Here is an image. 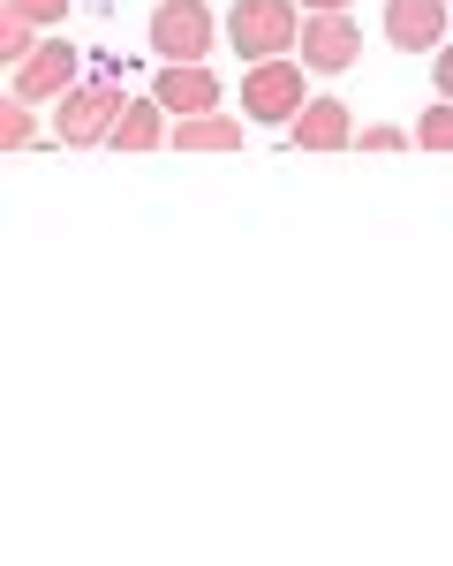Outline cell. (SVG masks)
Instances as JSON below:
<instances>
[{
	"instance_id": "cell-1",
	"label": "cell",
	"mask_w": 453,
	"mask_h": 566,
	"mask_svg": "<svg viewBox=\"0 0 453 566\" xmlns=\"http://www.w3.org/2000/svg\"><path fill=\"white\" fill-rule=\"evenodd\" d=\"M295 39H303L295 0H234V15H227V45L242 61H280V53H295Z\"/></svg>"
},
{
	"instance_id": "cell-2",
	"label": "cell",
	"mask_w": 453,
	"mask_h": 566,
	"mask_svg": "<svg viewBox=\"0 0 453 566\" xmlns=\"http://www.w3.org/2000/svg\"><path fill=\"white\" fill-rule=\"evenodd\" d=\"M122 106H129V98H122V84H106V76H98V84H76L61 98V114H53V136H61L69 151H91V144L114 136Z\"/></svg>"
},
{
	"instance_id": "cell-3",
	"label": "cell",
	"mask_w": 453,
	"mask_h": 566,
	"mask_svg": "<svg viewBox=\"0 0 453 566\" xmlns=\"http://www.w3.org/2000/svg\"><path fill=\"white\" fill-rule=\"evenodd\" d=\"M310 106V91H303V61H250V76H242V114L250 122H295Z\"/></svg>"
},
{
	"instance_id": "cell-4",
	"label": "cell",
	"mask_w": 453,
	"mask_h": 566,
	"mask_svg": "<svg viewBox=\"0 0 453 566\" xmlns=\"http://www.w3.org/2000/svg\"><path fill=\"white\" fill-rule=\"evenodd\" d=\"M212 8L204 0H159V15H151V53L159 61H204L212 53Z\"/></svg>"
},
{
	"instance_id": "cell-5",
	"label": "cell",
	"mask_w": 453,
	"mask_h": 566,
	"mask_svg": "<svg viewBox=\"0 0 453 566\" xmlns=\"http://www.w3.org/2000/svg\"><path fill=\"white\" fill-rule=\"evenodd\" d=\"M8 91L31 98V106L69 98V91H76V45H69V39H39V45H31V61L8 69Z\"/></svg>"
},
{
	"instance_id": "cell-6",
	"label": "cell",
	"mask_w": 453,
	"mask_h": 566,
	"mask_svg": "<svg viewBox=\"0 0 453 566\" xmlns=\"http://www.w3.org/2000/svg\"><path fill=\"white\" fill-rule=\"evenodd\" d=\"M295 53H303V69H317V76H340V69H356V23H348V8H317V15H303V39H295Z\"/></svg>"
},
{
	"instance_id": "cell-7",
	"label": "cell",
	"mask_w": 453,
	"mask_h": 566,
	"mask_svg": "<svg viewBox=\"0 0 453 566\" xmlns=\"http://www.w3.org/2000/svg\"><path fill=\"white\" fill-rule=\"evenodd\" d=\"M151 98H159L175 122H189V114H212V106H220V84H212L204 61H167L159 84H151Z\"/></svg>"
},
{
	"instance_id": "cell-8",
	"label": "cell",
	"mask_w": 453,
	"mask_h": 566,
	"mask_svg": "<svg viewBox=\"0 0 453 566\" xmlns=\"http://www.w3.org/2000/svg\"><path fill=\"white\" fill-rule=\"evenodd\" d=\"M446 0H386V39L401 45V53H431V45L446 39Z\"/></svg>"
},
{
	"instance_id": "cell-9",
	"label": "cell",
	"mask_w": 453,
	"mask_h": 566,
	"mask_svg": "<svg viewBox=\"0 0 453 566\" xmlns=\"http://www.w3.org/2000/svg\"><path fill=\"white\" fill-rule=\"evenodd\" d=\"M287 136H295V151H310V159H317V151H348V144H356V122H348L340 98H310V106L287 122Z\"/></svg>"
},
{
	"instance_id": "cell-10",
	"label": "cell",
	"mask_w": 453,
	"mask_h": 566,
	"mask_svg": "<svg viewBox=\"0 0 453 566\" xmlns=\"http://www.w3.org/2000/svg\"><path fill=\"white\" fill-rule=\"evenodd\" d=\"M159 114H167L159 98H129L106 144H114V151H129V159H136V151H159V144H167V122H159Z\"/></svg>"
},
{
	"instance_id": "cell-11",
	"label": "cell",
	"mask_w": 453,
	"mask_h": 566,
	"mask_svg": "<svg viewBox=\"0 0 453 566\" xmlns=\"http://www.w3.org/2000/svg\"><path fill=\"white\" fill-rule=\"evenodd\" d=\"M175 144H181V159H189V151H242V122H227V114H189L175 129Z\"/></svg>"
},
{
	"instance_id": "cell-12",
	"label": "cell",
	"mask_w": 453,
	"mask_h": 566,
	"mask_svg": "<svg viewBox=\"0 0 453 566\" xmlns=\"http://www.w3.org/2000/svg\"><path fill=\"white\" fill-rule=\"evenodd\" d=\"M31 15H23V8H0V61H8V69H15V61H31Z\"/></svg>"
},
{
	"instance_id": "cell-13",
	"label": "cell",
	"mask_w": 453,
	"mask_h": 566,
	"mask_svg": "<svg viewBox=\"0 0 453 566\" xmlns=\"http://www.w3.org/2000/svg\"><path fill=\"white\" fill-rule=\"evenodd\" d=\"M415 144H423V151H453V98H439V106L415 122Z\"/></svg>"
},
{
	"instance_id": "cell-14",
	"label": "cell",
	"mask_w": 453,
	"mask_h": 566,
	"mask_svg": "<svg viewBox=\"0 0 453 566\" xmlns=\"http://www.w3.org/2000/svg\"><path fill=\"white\" fill-rule=\"evenodd\" d=\"M31 144V98L8 91V114H0V151H23Z\"/></svg>"
},
{
	"instance_id": "cell-15",
	"label": "cell",
	"mask_w": 453,
	"mask_h": 566,
	"mask_svg": "<svg viewBox=\"0 0 453 566\" xmlns=\"http://www.w3.org/2000/svg\"><path fill=\"white\" fill-rule=\"evenodd\" d=\"M415 144V129H362V151H401Z\"/></svg>"
},
{
	"instance_id": "cell-16",
	"label": "cell",
	"mask_w": 453,
	"mask_h": 566,
	"mask_svg": "<svg viewBox=\"0 0 453 566\" xmlns=\"http://www.w3.org/2000/svg\"><path fill=\"white\" fill-rule=\"evenodd\" d=\"M8 8H23L31 23H61V15H69V0H8Z\"/></svg>"
},
{
	"instance_id": "cell-17",
	"label": "cell",
	"mask_w": 453,
	"mask_h": 566,
	"mask_svg": "<svg viewBox=\"0 0 453 566\" xmlns=\"http://www.w3.org/2000/svg\"><path fill=\"white\" fill-rule=\"evenodd\" d=\"M439 98H453V45H439Z\"/></svg>"
},
{
	"instance_id": "cell-18",
	"label": "cell",
	"mask_w": 453,
	"mask_h": 566,
	"mask_svg": "<svg viewBox=\"0 0 453 566\" xmlns=\"http://www.w3.org/2000/svg\"><path fill=\"white\" fill-rule=\"evenodd\" d=\"M317 8H348V0H303V15H317Z\"/></svg>"
}]
</instances>
